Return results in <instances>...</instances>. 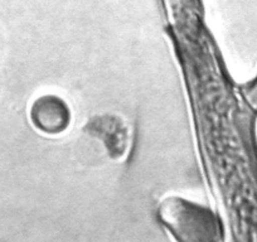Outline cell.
I'll list each match as a JSON object with an SVG mask.
<instances>
[{
    "mask_svg": "<svg viewBox=\"0 0 257 242\" xmlns=\"http://www.w3.org/2000/svg\"><path fill=\"white\" fill-rule=\"evenodd\" d=\"M162 223L180 241H214L218 238L219 223L214 212L192 201L169 197L158 208Z\"/></svg>",
    "mask_w": 257,
    "mask_h": 242,
    "instance_id": "6da1fadb",
    "label": "cell"
},
{
    "mask_svg": "<svg viewBox=\"0 0 257 242\" xmlns=\"http://www.w3.org/2000/svg\"><path fill=\"white\" fill-rule=\"evenodd\" d=\"M31 120L34 127L44 134H59L70 125V107L58 96H41L32 105Z\"/></svg>",
    "mask_w": 257,
    "mask_h": 242,
    "instance_id": "7a4b0ae2",
    "label": "cell"
}]
</instances>
